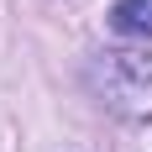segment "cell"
<instances>
[{
    "label": "cell",
    "instance_id": "6da1fadb",
    "mask_svg": "<svg viewBox=\"0 0 152 152\" xmlns=\"http://www.w3.org/2000/svg\"><path fill=\"white\" fill-rule=\"evenodd\" d=\"M105 105L126 115H147L152 110V68L137 53H105Z\"/></svg>",
    "mask_w": 152,
    "mask_h": 152
},
{
    "label": "cell",
    "instance_id": "7a4b0ae2",
    "mask_svg": "<svg viewBox=\"0 0 152 152\" xmlns=\"http://www.w3.org/2000/svg\"><path fill=\"white\" fill-rule=\"evenodd\" d=\"M110 26L121 31V37L147 42L152 37V0H115V5H110Z\"/></svg>",
    "mask_w": 152,
    "mask_h": 152
}]
</instances>
